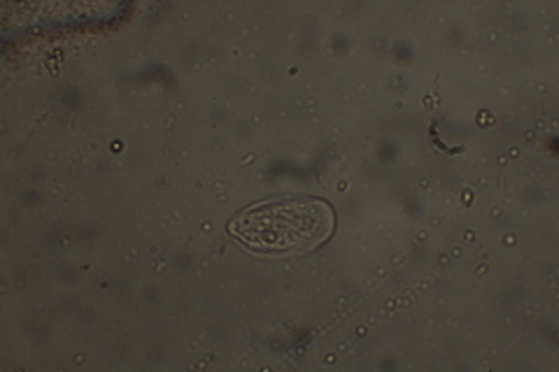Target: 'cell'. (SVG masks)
Segmentation results:
<instances>
[{"instance_id":"6da1fadb","label":"cell","mask_w":559,"mask_h":372,"mask_svg":"<svg viewBox=\"0 0 559 372\" xmlns=\"http://www.w3.org/2000/svg\"><path fill=\"white\" fill-rule=\"evenodd\" d=\"M334 224V209L324 201L277 199L242 209L231 221V233L254 252L292 254L322 244Z\"/></svg>"}]
</instances>
